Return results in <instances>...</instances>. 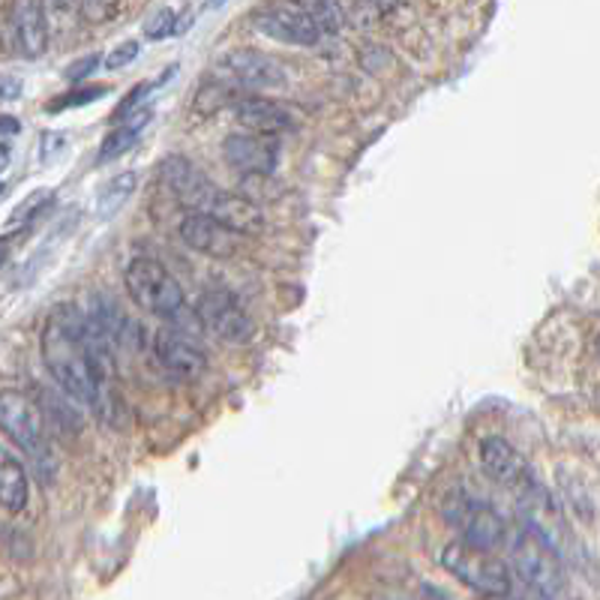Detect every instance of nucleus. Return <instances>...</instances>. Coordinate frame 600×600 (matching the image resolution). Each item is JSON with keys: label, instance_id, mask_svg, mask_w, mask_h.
<instances>
[{"label": "nucleus", "instance_id": "nucleus-13", "mask_svg": "<svg viewBox=\"0 0 600 600\" xmlns=\"http://www.w3.org/2000/svg\"><path fill=\"white\" fill-rule=\"evenodd\" d=\"M181 241H184L193 253H202L207 258H232L237 253V234L232 228H225L220 220L211 214H199L193 211L184 216V223L177 228Z\"/></svg>", "mask_w": 600, "mask_h": 600}, {"label": "nucleus", "instance_id": "nucleus-30", "mask_svg": "<svg viewBox=\"0 0 600 600\" xmlns=\"http://www.w3.org/2000/svg\"><path fill=\"white\" fill-rule=\"evenodd\" d=\"M21 130L19 118H10V114H0V135H16Z\"/></svg>", "mask_w": 600, "mask_h": 600}, {"label": "nucleus", "instance_id": "nucleus-18", "mask_svg": "<svg viewBox=\"0 0 600 600\" xmlns=\"http://www.w3.org/2000/svg\"><path fill=\"white\" fill-rule=\"evenodd\" d=\"M28 499H31L28 471L16 459V454H10L0 445V508L10 510V513H19V510L28 508Z\"/></svg>", "mask_w": 600, "mask_h": 600}, {"label": "nucleus", "instance_id": "nucleus-1", "mask_svg": "<svg viewBox=\"0 0 600 600\" xmlns=\"http://www.w3.org/2000/svg\"><path fill=\"white\" fill-rule=\"evenodd\" d=\"M42 360L51 378L67 397L82 406H100L105 382L93 367L91 352L84 346L82 313L75 306H58L42 327Z\"/></svg>", "mask_w": 600, "mask_h": 600}, {"label": "nucleus", "instance_id": "nucleus-33", "mask_svg": "<svg viewBox=\"0 0 600 600\" xmlns=\"http://www.w3.org/2000/svg\"><path fill=\"white\" fill-rule=\"evenodd\" d=\"M211 3H214V7H220V3H223V0H211Z\"/></svg>", "mask_w": 600, "mask_h": 600}, {"label": "nucleus", "instance_id": "nucleus-32", "mask_svg": "<svg viewBox=\"0 0 600 600\" xmlns=\"http://www.w3.org/2000/svg\"><path fill=\"white\" fill-rule=\"evenodd\" d=\"M594 348H598V357H600V334H598V339H594Z\"/></svg>", "mask_w": 600, "mask_h": 600}, {"label": "nucleus", "instance_id": "nucleus-9", "mask_svg": "<svg viewBox=\"0 0 600 600\" xmlns=\"http://www.w3.org/2000/svg\"><path fill=\"white\" fill-rule=\"evenodd\" d=\"M216 72L228 84H241V88H253V91H271V88L285 84L283 67L274 58L253 49H237L223 54L216 63Z\"/></svg>", "mask_w": 600, "mask_h": 600}, {"label": "nucleus", "instance_id": "nucleus-3", "mask_svg": "<svg viewBox=\"0 0 600 600\" xmlns=\"http://www.w3.org/2000/svg\"><path fill=\"white\" fill-rule=\"evenodd\" d=\"M441 565L450 577H457L462 586L489 594V598H505L513 591V580H510L508 565L492 556V550H480L475 543L466 540H454L441 552Z\"/></svg>", "mask_w": 600, "mask_h": 600}, {"label": "nucleus", "instance_id": "nucleus-10", "mask_svg": "<svg viewBox=\"0 0 600 600\" xmlns=\"http://www.w3.org/2000/svg\"><path fill=\"white\" fill-rule=\"evenodd\" d=\"M160 172H163L165 186L172 190L174 199L181 204H186L190 211L207 214L214 199L220 195V186L211 184V181L202 174V169H195V165L190 163V160H184V156H169V160L160 165Z\"/></svg>", "mask_w": 600, "mask_h": 600}, {"label": "nucleus", "instance_id": "nucleus-29", "mask_svg": "<svg viewBox=\"0 0 600 600\" xmlns=\"http://www.w3.org/2000/svg\"><path fill=\"white\" fill-rule=\"evenodd\" d=\"M21 82L12 75H0V100H19Z\"/></svg>", "mask_w": 600, "mask_h": 600}, {"label": "nucleus", "instance_id": "nucleus-2", "mask_svg": "<svg viewBox=\"0 0 600 600\" xmlns=\"http://www.w3.org/2000/svg\"><path fill=\"white\" fill-rule=\"evenodd\" d=\"M123 283H126V292L135 301V306L144 309L148 316H156L160 322L177 327L184 334L199 322V313L186 306L181 283L156 258H133L126 265Z\"/></svg>", "mask_w": 600, "mask_h": 600}, {"label": "nucleus", "instance_id": "nucleus-21", "mask_svg": "<svg viewBox=\"0 0 600 600\" xmlns=\"http://www.w3.org/2000/svg\"><path fill=\"white\" fill-rule=\"evenodd\" d=\"M301 10H306L316 24L322 28V33H339L343 31V10L336 0H292Z\"/></svg>", "mask_w": 600, "mask_h": 600}, {"label": "nucleus", "instance_id": "nucleus-5", "mask_svg": "<svg viewBox=\"0 0 600 600\" xmlns=\"http://www.w3.org/2000/svg\"><path fill=\"white\" fill-rule=\"evenodd\" d=\"M0 433L10 436L12 445H19V450L37 462L40 475H49L45 468L51 466V450L40 408L19 390H0Z\"/></svg>", "mask_w": 600, "mask_h": 600}, {"label": "nucleus", "instance_id": "nucleus-25", "mask_svg": "<svg viewBox=\"0 0 600 600\" xmlns=\"http://www.w3.org/2000/svg\"><path fill=\"white\" fill-rule=\"evenodd\" d=\"M51 204V193L49 190H37V193H31V199L21 204V207H16V214H12V220L16 223H31L33 216H40V211H45Z\"/></svg>", "mask_w": 600, "mask_h": 600}, {"label": "nucleus", "instance_id": "nucleus-15", "mask_svg": "<svg viewBox=\"0 0 600 600\" xmlns=\"http://www.w3.org/2000/svg\"><path fill=\"white\" fill-rule=\"evenodd\" d=\"M207 214L214 216V220H220L225 228H232L234 234L255 237V234L265 232V214H262V207H258L253 199H246V195L223 193V190H220V195L214 199Z\"/></svg>", "mask_w": 600, "mask_h": 600}, {"label": "nucleus", "instance_id": "nucleus-24", "mask_svg": "<svg viewBox=\"0 0 600 600\" xmlns=\"http://www.w3.org/2000/svg\"><path fill=\"white\" fill-rule=\"evenodd\" d=\"M102 93H105V88H102V84H93V88H82V91L63 93V96H58V102H51L49 112H63V109L88 105V102H93L96 96H102Z\"/></svg>", "mask_w": 600, "mask_h": 600}, {"label": "nucleus", "instance_id": "nucleus-20", "mask_svg": "<svg viewBox=\"0 0 600 600\" xmlns=\"http://www.w3.org/2000/svg\"><path fill=\"white\" fill-rule=\"evenodd\" d=\"M135 190V174L121 172L105 181V186L100 190V216H112L118 207H121Z\"/></svg>", "mask_w": 600, "mask_h": 600}, {"label": "nucleus", "instance_id": "nucleus-17", "mask_svg": "<svg viewBox=\"0 0 600 600\" xmlns=\"http://www.w3.org/2000/svg\"><path fill=\"white\" fill-rule=\"evenodd\" d=\"M12 33H16V45L24 58H31V61L40 58L49 45V28H45V12H42L40 0H16Z\"/></svg>", "mask_w": 600, "mask_h": 600}, {"label": "nucleus", "instance_id": "nucleus-28", "mask_svg": "<svg viewBox=\"0 0 600 600\" xmlns=\"http://www.w3.org/2000/svg\"><path fill=\"white\" fill-rule=\"evenodd\" d=\"M100 67V58L96 54H91V58H82V61H75L72 67H67V79L70 82H82V79H88L93 70Z\"/></svg>", "mask_w": 600, "mask_h": 600}, {"label": "nucleus", "instance_id": "nucleus-8", "mask_svg": "<svg viewBox=\"0 0 600 600\" xmlns=\"http://www.w3.org/2000/svg\"><path fill=\"white\" fill-rule=\"evenodd\" d=\"M255 31L276 42H285V45H316L322 40V28L316 24V19L292 0L255 12Z\"/></svg>", "mask_w": 600, "mask_h": 600}, {"label": "nucleus", "instance_id": "nucleus-14", "mask_svg": "<svg viewBox=\"0 0 600 600\" xmlns=\"http://www.w3.org/2000/svg\"><path fill=\"white\" fill-rule=\"evenodd\" d=\"M153 352L169 373L181 378L202 376L204 367H207V357H204L202 348L195 346L193 336L177 330V327H163L153 339Z\"/></svg>", "mask_w": 600, "mask_h": 600}, {"label": "nucleus", "instance_id": "nucleus-27", "mask_svg": "<svg viewBox=\"0 0 600 600\" xmlns=\"http://www.w3.org/2000/svg\"><path fill=\"white\" fill-rule=\"evenodd\" d=\"M139 51H142V45H139L135 40L121 42V45H118L109 58H105V67H109V70H123V67H130V63L139 58Z\"/></svg>", "mask_w": 600, "mask_h": 600}, {"label": "nucleus", "instance_id": "nucleus-19", "mask_svg": "<svg viewBox=\"0 0 600 600\" xmlns=\"http://www.w3.org/2000/svg\"><path fill=\"white\" fill-rule=\"evenodd\" d=\"M148 121H151V109H142V112L130 118V123H123V126H118L114 133L105 135V142L100 144V156H96V160H100V163H112V160L123 156L130 148H135L139 135H142L144 126H148Z\"/></svg>", "mask_w": 600, "mask_h": 600}, {"label": "nucleus", "instance_id": "nucleus-16", "mask_svg": "<svg viewBox=\"0 0 600 600\" xmlns=\"http://www.w3.org/2000/svg\"><path fill=\"white\" fill-rule=\"evenodd\" d=\"M232 109H234V118L244 123L250 133L276 135L295 126V118H292L288 109H283L279 102L258 100V96H244V100L234 102Z\"/></svg>", "mask_w": 600, "mask_h": 600}, {"label": "nucleus", "instance_id": "nucleus-4", "mask_svg": "<svg viewBox=\"0 0 600 600\" xmlns=\"http://www.w3.org/2000/svg\"><path fill=\"white\" fill-rule=\"evenodd\" d=\"M510 559L522 577V582L538 594H559L565 586V565L547 535H540L535 526L519 529L510 538Z\"/></svg>", "mask_w": 600, "mask_h": 600}, {"label": "nucleus", "instance_id": "nucleus-11", "mask_svg": "<svg viewBox=\"0 0 600 600\" xmlns=\"http://www.w3.org/2000/svg\"><path fill=\"white\" fill-rule=\"evenodd\" d=\"M480 468L489 480L508 489H529L535 484L526 457L501 436H487L480 441Z\"/></svg>", "mask_w": 600, "mask_h": 600}, {"label": "nucleus", "instance_id": "nucleus-7", "mask_svg": "<svg viewBox=\"0 0 600 600\" xmlns=\"http://www.w3.org/2000/svg\"><path fill=\"white\" fill-rule=\"evenodd\" d=\"M195 313H199V322L228 346H244L253 339V318L246 316L244 306L225 288H207Z\"/></svg>", "mask_w": 600, "mask_h": 600}, {"label": "nucleus", "instance_id": "nucleus-26", "mask_svg": "<svg viewBox=\"0 0 600 600\" xmlns=\"http://www.w3.org/2000/svg\"><path fill=\"white\" fill-rule=\"evenodd\" d=\"M118 12V0H82V16L91 24L109 21Z\"/></svg>", "mask_w": 600, "mask_h": 600}, {"label": "nucleus", "instance_id": "nucleus-6", "mask_svg": "<svg viewBox=\"0 0 600 600\" xmlns=\"http://www.w3.org/2000/svg\"><path fill=\"white\" fill-rule=\"evenodd\" d=\"M445 519L462 531L466 543H475L480 550H496L505 540V519L480 501H471L466 492H450L445 501Z\"/></svg>", "mask_w": 600, "mask_h": 600}, {"label": "nucleus", "instance_id": "nucleus-12", "mask_svg": "<svg viewBox=\"0 0 600 600\" xmlns=\"http://www.w3.org/2000/svg\"><path fill=\"white\" fill-rule=\"evenodd\" d=\"M225 163L237 169L241 174H271L279 165V148H276L274 135L262 133H237L228 135L223 142Z\"/></svg>", "mask_w": 600, "mask_h": 600}, {"label": "nucleus", "instance_id": "nucleus-23", "mask_svg": "<svg viewBox=\"0 0 600 600\" xmlns=\"http://www.w3.org/2000/svg\"><path fill=\"white\" fill-rule=\"evenodd\" d=\"M228 102H232V88H225V84H211V88H204V91L199 93L195 109H199L202 114H207V112H216V109H223V105H228Z\"/></svg>", "mask_w": 600, "mask_h": 600}, {"label": "nucleus", "instance_id": "nucleus-22", "mask_svg": "<svg viewBox=\"0 0 600 600\" xmlns=\"http://www.w3.org/2000/svg\"><path fill=\"white\" fill-rule=\"evenodd\" d=\"M184 31V21H177V12L163 7V10H156L144 24V37L148 40H165V37H174V33Z\"/></svg>", "mask_w": 600, "mask_h": 600}, {"label": "nucleus", "instance_id": "nucleus-31", "mask_svg": "<svg viewBox=\"0 0 600 600\" xmlns=\"http://www.w3.org/2000/svg\"><path fill=\"white\" fill-rule=\"evenodd\" d=\"M10 253H12V237H0V265L10 258Z\"/></svg>", "mask_w": 600, "mask_h": 600}]
</instances>
